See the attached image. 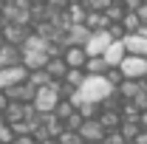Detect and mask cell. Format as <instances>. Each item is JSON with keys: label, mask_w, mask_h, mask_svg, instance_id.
Returning a JSON list of instances; mask_svg holds the SVG:
<instances>
[{"label": "cell", "mask_w": 147, "mask_h": 144, "mask_svg": "<svg viewBox=\"0 0 147 144\" xmlns=\"http://www.w3.org/2000/svg\"><path fill=\"white\" fill-rule=\"evenodd\" d=\"M59 82H51V85H45V88H40L37 90V96H34V110L40 113V116H51L54 113V108L59 105Z\"/></svg>", "instance_id": "6da1fadb"}, {"label": "cell", "mask_w": 147, "mask_h": 144, "mask_svg": "<svg viewBox=\"0 0 147 144\" xmlns=\"http://www.w3.org/2000/svg\"><path fill=\"white\" fill-rule=\"evenodd\" d=\"M119 71L125 79H136V82H147V59L144 57H125L122 59V65H119Z\"/></svg>", "instance_id": "7a4b0ae2"}, {"label": "cell", "mask_w": 147, "mask_h": 144, "mask_svg": "<svg viewBox=\"0 0 147 144\" xmlns=\"http://www.w3.org/2000/svg\"><path fill=\"white\" fill-rule=\"evenodd\" d=\"M0 34H3V40H6L9 45L23 48V42H26V40H28V34H31V28H28V26H14V23H6V26L0 28Z\"/></svg>", "instance_id": "3957f363"}, {"label": "cell", "mask_w": 147, "mask_h": 144, "mask_svg": "<svg viewBox=\"0 0 147 144\" xmlns=\"http://www.w3.org/2000/svg\"><path fill=\"white\" fill-rule=\"evenodd\" d=\"M93 31H88V26L85 23H76V26H68V31L62 37V45L68 48V45H79V48H85V42L91 40Z\"/></svg>", "instance_id": "277c9868"}, {"label": "cell", "mask_w": 147, "mask_h": 144, "mask_svg": "<svg viewBox=\"0 0 147 144\" xmlns=\"http://www.w3.org/2000/svg\"><path fill=\"white\" fill-rule=\"evenodd\" d=\"M76 136H79L82 141L99 144L102 139H105V127L99 124V119H88V122H82V127L76 130Z\"/></svg>", "instance_id": "5b68a950"}, {"label": "cell", "mask_w": 147, "mask_h": 144, "mask_svg": "<svg viewBox=\"0 0 147 144\" xmlns=\"http://www.w3.org/2000/svg\"><path fill=\"white\" fill-rule=\"evenodd\" d=\"M110 42H113V40H110L108 31H93L91 40L85 42V54H88V57H102L105 51H108Z\"/></svg>", "instance_id": "8992f818"}, {"label": "cell", "mask_w": 147, "mask_h": 144, "mask_svg": "<svg viewBox=\"0 0 147 144\" xmlns=\"http://www.w3.org/2000/svg\"><path fill=\"white\" fill-rule=\"evenodd\" d=\"M6 96H9V102H20V105H31L37 96V88H31L28 82H20V85H14V88L3 90Z\"/></svg>", "instance_id": "52a82bcc"}, {"label": "cell", "mask_w": 147, "mask_h": 144, "mask_svg": "<svg viewBox=\"0 0 147 144\" xmlns=\"http://www.w3.org/2000/svg\"><path fill=\"white\" fill-rule=\"evenodd\" d=\"M26 79H28V71L23 65H17V68H3L0 71V90H9V88H14V85H20V82H26Z\"/></svg>", "instance_id": "ba28073f"}, {"label": "cell", "mask_w": 147, "mask_h": 144, "mask_svg": "<svg viewBox=\"0 0 147 144\" xmlns=\"http://www.w3.org/2000/svg\"><path fill=\"white\" fill-rule=\"evenodd\" d=\"M17 65H23V48L6 42V45L0 48V71H3V68H17Z\"/></svg>", "instance_id": "9c48e42d"}, {"label": "cell", "mask_w": 147, "mask_h": 144, "mask_svg": "<svg viewBox=\"0 0 147 144\" xmlns=\"http://www.w3.org/2000/svg\"><path fill=\"white\" fill-rule=\"evenodd\" d=\"M122 45H125V51H127L130 57H144L147 59V40L142 34H127L122 40Z\"/></svg>", "instance_id": "30bf717a"}, {"label": "cell", "mask_w": 147, "mask_h": 144, "mask_svg": "<svg viewBox=\"0 0 147 144\" xmlns=\"http://www.w3.org/2000/svg\"><path fill=\"white\" fill-rule=\"evenodd\" d=\"M48 59L51 57L45 54V51H23V68L26 71H42Z\"/></svg>", "instance_id": "8fae6325"}, {"label": "cell", "mask_w": 147, "mask_h": 144, "mask_svg": "<svg viewBox=\"0 0 147 144\" xmlns=\"http://www.w3.org/2000/svg\"><path fill=\"white\" fill-rule=\"evenodd\" d=\"M62 59H65L68 68H85L88 54H85V48H79V45H68V48L62 51Z\"/></svg>", "instance_id": "7c38bea8"}, {"label": "cell", "mask_w": 147, "mask_h": 144, "mask_svg": "<svg viewBox=\"0 0 147 144\" xmlns=\"http://www.w3.org/2000/svg\"><path fill=\"white\" fill-rule=\"evenodd\" d=\"M125 57H127V51H125V45H122V42H110L108 51L102 54V59L108 62V68H119Z\"/></svg>", "instance_id": "4fadbf2b"}, {"label": "cell", "mask_w": 147, "mask_h": 144, "mask_svg": "<svg viewBox=\"0 0 147 144\" xmlns=\"http://www.w3.org/2000/svg\"><path fill=\"white\" fill-rule=\"evenodd\" d=\"M45 73L51 76V82H62V79H65V73H68L65 59H62V57H51V59L45 62Z\"/></svg>", "instance_id": "5bb4252c"}, {"label": "cell", "mask_w": 147, "mask_h": 144, "mask_svg": "<svg viewBox=\"0 0 147 144\" xmlns=\"http://www.w3.org/2000/svg\"><path fill=\"white\" fill-rule=\"evenodd\" d=\"M144 88V82H136V79H125L119 88H116V96L122 99V102H133L136 96H139V90Z\"/></svg>", "instance_id": "9a60e30c"}, {"label": "cell", "mask_w": 147, "mask_h": 144, "mask_svg": "<svg viewBox=\"0 0 147 144\" xmlns=\"http://www.w3.org/2000/svg\"><path fill=\"white\" fill-rule=\"evenodd\" d=\"M85 26H88V31H108V17H105V11H88L85 14Z\"/></svg>", "instance_id": "2e32d148"}, {"label": "cell", "mask_w": 147, "mask_h": 144, "mask_svg": "<svg viewBox=\"0 0 147 144\" xmlns=\"http://www.w3.org/2000/svg\"><path fill=\"white\" fill-rule=\"evenodd\" d=\"M96 119H99V124L105 127V133H110V130H119V124H122V116H119V110H102Z\"/></svg>", "instance_id": "e0dca14e"}, {"label": "cell", "mask_w": 147, "mask_h": 144, "mask_svg": "<svg viewBox=\"0 0 147 144\" xmlns=\"http://www.w3.org/2000/svg\"><path fill=\"white\" fill-rule=\"evenodd\" d=\"M85 73H88V76H105V73H108V62H105L102 57H88Z\"/></svg>", "instance_id": "ac0fdd59"}, {"label": "cell", "mask_w": 147, "mask_h": 144, "mask_svg": "<svg viewBox=\"0 0 147 144\" xmlns=\"http://www.w3.org/2000/svg\"><path fill=\"white\" fill-rule=\"evenodd\" d=\"M85 68H68V73H65V79H62V85H68L71 90H76L82 82H85Z\"/></svg>", "instance_id": "d6986e66"}, {"label": "cell", "mask_w": 147, "mask_h": 144, "mask_svg": "<svg viewBox=\"0 0 147 144\" xmlns=\"http://www.w3.org/2000/svg\"><path fill=\"white\" fill-rule=\"evenodd\" d=\"M125 141H136V136L142 133V127H139V122H122L119 124V130H116Z\"/></svg>", "instance_id": "ffe728a7"}, {"label": "cell", "mask_w": 147, "mask_h": 144, "mask_svg": "<svg viewBox=\"0 0 147 144\" xmlns=\"http://www.w3.org/2000/svg\"><path fill=\"white\" fill-rule=\"evenodd\" d=\"M26 82H28V85H31V88H45V85H51V76H48V73H45V68H42V71H28V79H26Z\"/></svg>", "instance_id": "44dd1931"}, {"label": "cell", "mask_w": 147, "mask_h": 144, "mask_svg": "<svg viewBox=\"0 0 147 144\" xmlns=\"http://www.w3.org/2000/svg\"><path fill=\"white\" fill-rule=\"evenodd\" d=\"M122 28H125V34H139V28H142V20L136 11H127L125 17H122Z\"/></svg>", "instance_id": "7402d4cb"}, {"label": "cell", "mask_w": 147, "mask_h": 144, "mask_svg": "<svg viewBox=\"0 0 147 144\" xmlns=\"http://www.w3.org/2000/svg\"><path fill=\"white\" fill-rule=\"evenodd\" d=\"M127 11H125V6L119 3V0H113L108 9H105V17H108V23H122V17H125Z\"/></svg>", "instance_id": "603a6c76"}, {"label": "cell", "mask_w": 147, "mask_h": 144, "mask_svg": "<svg viewBox=\"0 0 147 144\" xmlns=\"http://www.w3.org/2000/svg\"><path fill=\"white\" fill-rule=\"evenodd\" d=\"M65 14H68V20H71V26H76V23H85V6L82 3H71L68 9H65Z\"/></svg>", "instance_id": "cb8c5ba5"}, {"label": "cell", "mask_w": 147, "mask_h": 144, "mask_svg": "<svg viewBox=\"0 0 147 144\" xmlns=\"http://www.w3.org/2000/svg\"><path fill=\"white\" fill-rule=\"evenodd\" d=\"M74 113H76V108H74L68 99H59V105L54 108V116L59 119V122H65V119H71Z\"/></svg>", "instance_id": "d4e9b609"}, {"label": "cell", "mask_w": 147, "mask_h": 144, "mask_svg": "<svg viewBox=\"0 0 147 144\" xmlns=\"http://www.w3.org/2000/svg\"><path fill=\"white\" fill-rule=\"evenodd\" d=\"M76 113H79V116H82V119L88 122V119H96V116L102 113V105H93V102H82V105L76 108Z\"/></svg>", "instance_id": "484cf974"}, {"label": "cell", "mask_w": 147, "mask_h": 144, "mask_svg": "<svg viewBox=\"0 0 147 144\" xmlns=\"http://www.w3.org/2000/svg\"><path fill=\"white\" fill-rule=\"evenodd\" d=\"M105 79H108V85L113 90L119 88V85H122V82H125V76H122V71H119V68H108V73H105Z\"/></svg>", "instance_id": "4316f807"}, {"label": "cell", "mask_w": 147, "mask_h": 144, "mask_svg": "<svg viewBox=\"0 0 147 144\" xmlns=\"http://www.w3.org/2000/svg\"><path fill=\"white\" fill-rule=\"evenodd\" d=\"M113 0H82V6H85V11H105Z\"/></svg>", "instance_id": "83f0119b"}, {"label": "cell", "mask_w": 147, "mask_h": 144, "mask_svg": "<svg viewBox=\"0 0 147 144\" xmlns=\"http://www.w3.org/2000/svg\"><path fill=\"white\" fill-rule=\"evenodd\" d=\"M133 105H136L139 110H147V82H144V88L139 90V96L133 99Z\"/></svg>", "instance_id": "f1b7e54d"}, {"label": "cell", "mask_w": 147, "mask_h": 144, "mask_svg": "<svg viewBox=\"0 0 147 144\" xmlns=\"http://www.w3.org/2000/svg\"><path fill=\"white\" fill-rule=\"evenodd\" d=\"M99 144H125V139H122L116 130H110V133H105V139H102Z\"/></svg>", "instance_id": "f546056e"}, {"label": "cell", "mask_w": 147, "mask_h": 144, "mask_svg": "<svg viewBox=\"0 0 147 144\" xmlns=\"http://www.w3.org/2000/svg\"><path fill=\"white\" fill-rule=\"evenodd\" d=\"M45 6H48L51 11H65L71 3H68V0H45Z\"/></svg>", "instance_id": "4dcf8cb0"}, {"label": "cell", "mask_w": 147, "mask_h": 144, "mask_svg": "<svg viewBox=\"0 0 147 144\" xmlns=\"http://www.w3.org/2000/svg\"><path fill=\"white\" fill-rule=\"evenodd\" d=\"M122 6H125V11H139V6L144 3V0H119Z\"/></svg>", "instance_id": "1f68e13d"}, {"label": "cell", "mask_w": 147, "mask_h": 144, "mask_svg": "<svg viewBox=\"0 0 147 144\" xmlns=\"http://www.w3.org/2000/svg\"><path fill=\"white\" fill-rule=\"evenodd\" d=\"M11 144H37V141H34V136H14Z\"/></svg>", "instance_id": "d6a6232c"}, {"label": "cell", "mask_w": 147, "mask_h": 144, "mask_svg": "<svg viewBox=\"0 0 147 144\" xmlns=\"http://www.w3.org/2000/svg\"><path fill=\"white\" fill-rule=\"evenodd\" d=\"M136 14H139V20H142V26H144V23H147V0L139 6V11H136Z\"/></svg>", "instance_id": "836d02e7"}, {"label": "cell", "mask_w": 147, "mask_h": 144, "mask_svg": "<svg viewBox=\"0 0 147 144\" xmlns=\"http://www.w3.org/2000/svg\"><path fill=\"white\" fill-rule=\"evenodd\" d=\"M6 108H9V96H6V93L0 90V116L6 113Z\"/></svg>", "instance_id": "e575fe53"}, {"label": "cell", "mask_w": 147, "mask_h": 144, "mask_svg": "<svg viewBox=\"0 0 147 144\" xmlns=\"http://www.w3.org/2000/svg\"><path fill=\"white\" fill-rule=\"evenodd\" d=\"M139 127L147 133V110H142V116H139Z\"/></svg>", "instance_id": "d590c367"}, {"label": "cell", "mask_w": 147, "mask_h": 144, "mask_svg": "<svg viewBox=\"0 0 147 144\" xmlns=\"http://www.w3.org/2000/svg\"><path fill=\"white\" fill-rule=\"evenodd\" d=\"M136 144H147V133H144V130H142V133L136 136Z\"/></svg>", "instance_id": "8d00e7d4"}, {"label": "cell", "mask_w": 147, "mask_h": 144, "mask_svg": "<svg viewBox=\"0 0 147 144\" xmlns=\"http://www.w3.org/2000/svg\"><path fill=\"white\" fill-rule=\"evenodd\" d=\"M139 34H142V37H144V40H147V23H144V26H142V28H139Z\"/></svg>", "instance_id": "74e56055"}, {"label": "cell", "mask_w": 147, "mask_h": 144, "mask_svg": "<svg viewBox=\"0 0 147 144\" xmlns=\"http://www.w3.org/2000/svg\"><path fill=\"white\" fill-rule=\"evenodd\" d=\"M6 3H9V0H0V14H3V9H6Z\"/></svg>", "instance_id": "f35d334b"}, {"label": "cell", "mask_w": 147, "mask_h": 144, "mask_svg": "<svg viewBox=\"0 0 147 144\" xmlns=\"http://www.w3.org/2000/svg\"><path fill=\"white\" fill-rule=\"evenodd\" d=\"M42 3H45V0H31V6H42Z\"/></svg>", "instance_id": "ab89813d"}, {"label": "cell", "mask_w": 147, "mask_h": 144, "mask_svg": "<svg viewBox=\"0 0 147 144\" xmlns=\"http://www.w3.org/2000/svg\"><path fill=\"white\" fill-rule=\"evenodd\" d=\"M40 144H57V139H48V141H40Z\"/></svg>", "instance_id": "60d3db41"}, {"label": "cell", "mask_w": 147, "mask_h": 144, "mask_svg": "<svg viewBox=\"0 0 147 144\" xmlns=\"http://www.w3.org/2000/svg\"><path fill=\"white\" fill-rule=\"evenodd\" d=\"M3 45H6V40H3V34H0V48H3Z\"/></svg>", "instance_id": "b9f144b4"}, {"label": "cell", "mask_w": 147, "mask_h": 144, "mask_svg": "<svg viewBox=\"0 0 147 144\" xmlns=\"http://www.w3.org/2000/svg\"><path fill=\"white\" fill-rule=\"evenodd\" d=\"M68 3H82V0H68Z\"/></svg>", "instance_id": "7bdbcfd3"}, {"label": "cell", "mask_w": 147, "mask_h": 144, "mask_svg": "<svg viewBox=\"0 0 147 144\" xmlns=\"http://www.w3.org/2000/svg\"><path fill=\"white\" fill-rule=\"evenodd\" d=\"M125 144H136V141H125Z\"/></svg>", "instance_id": "ee69618b"}, {"label": "cell", "mask_w": 147, "mask_h": 144, "mask_svg": "<svg viewBox=\"0 0 147 144\" xmlns=\"http://www.w3.org/2000/svg\"><path fill=\"white\" fill-rule=\"evenodd\" d=\"M82 144H91V141H82Z\"/></svg>", "instance_id": "f6af8a7d"}]
</instances>
